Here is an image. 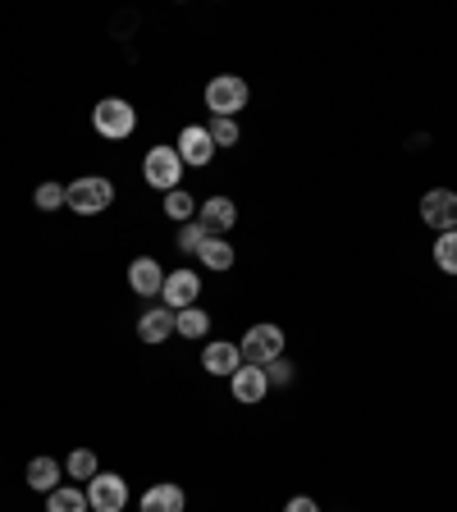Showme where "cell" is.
<instances>
[{"mask_svg":"<svg viewBox=\"0 0 457 512\" xmlns=\"http://www.w3.org/2000/svg\"><path fill=\"white\" fill-rule=\"evenodd\" d=\"M64 206L78 215H101L115 206V183L106 174H83V179L64 183Z\"/></svg>","mask_w":457,"mask_h":512,"instance_id":"obj_1","label":"cell"},{"mask_svg":"<svg viewBox=\"0 0 457 512\" xmlns=\"http://www.w3.org/2000/svg\"><path fill=\"white\" fill-rule=\"evenodd\" d=\"M92 128L110 142H124L128 133L138 128V110L128 106L124 96H106V101H96V110H92Z\"/></svg>","mask_w":457,"mask_h":512,"instance_id":"obj_2","label":"cell"},{"mask_svg":"<svg viewBox=\"0 0 457 512\" xmlns=\"http://www.w3.org/2000/svg\"><path fill=\"white\" fill-rule=\"evenodd\" d=\"M247 96H252V87H247V78L238 74H215L211 83H206V110L220 119H234L238 110L247 106Z\"/></svg>","mask_w":457,"mask_h":512,"instance_id":"obj_3","label":"cell"},{"mask_svg":"<svg viewBox=\"0 0 457 512\" xmlns=\"http://www.w3.org/2000/svg\"><path fill=\"white\" fill-rule=\"evenodd\" d=\"M238 352H243L247 366H270V362H279V357H284V330H279V325H270V320H261V325H252V330L243 334Z\"/></svg>","mask_w":457,"mask_h":512,"instance_id":"obj_4","label":"cell"},{"mask_svg":"<svg viewBox=\"0 0 457 512\" xmlns=\"http://www.w3.org/2000/svg\"><path fill=\"white\" fill-rule=\"evenodd\" d=\"M142 179H147L151 188H160V192H174V188H179V179H183L179 151H174V147H151L147 160H142Z\"/></svg>","mask_w":457,"mask_h":512,"instance_id":"obj_5","label":"cell"},{"mask_svg":"<svg viewBox=\"0 0 457 512\" xmlns=\"http://www.w3.org/2000/svg\"><path fill=\"white\" fill-rule=\"evenodd\" d=\"M87 503H92V512H124L128 480L115 476V471H96V476L87 480Z\"/></svg>","mask_w":457,"mask_h":512,"instance_id":"obj_6","label":"cell"},{"mask_svg":"<svg viewBox=\"0 0 457 512\" xmlns=\"http://www.w3.org/2000/svg\"><path fill=\"white\" fill-rule=\"evenodd\" d=\"M174 151H179V160L183 165H192V170H202V165H211L215 160V138H211V128L206 124H188L179 133V142H174Z\"/></svg>","mask_w":457,"mask_h":512,"instance_id":"obj_7","label":"cell"},{"mask_svg":"<svg viewBox=\"0 0 457 512\" xmlns=\"http://www.w3.org/2000/svg\"><path fill=\"white\" fill-rule=\"evenodd\" d=\"M421 220H426L435 234H453L457 229V192L430 188L426 197H421Z\"/></svg>","mask_w":457,"mask_h":512,"instance_id":"obj_8","label":"cell"},{"mask_svg":"<svg viewBox=\"0 0 457 512\" xmlns=\"http://www.w3.org/2000/svg\"><path fill=\"white\" fill-rule=\"evenodd\" d=\"M197 293H202V279L192 275V270H170V275H165V288H160V298H165L170 311L197 307Z\"/></svg>","mask_w":457,"mask_h":512,"instance_id":"obj_9","label":"cell"},{"mask_svg":"<svg viewBox=\"0 0 457 512\" xmlns=\"http://www.w3.org/2000/svg\"><path fill=\"white\" fill-rule=\"evenodd\" d=\"M229 389H234V398L238 403H266V394H270V380H266V366H238L234 375H229Z\"/></svg>","mask_w":457,"mask_h":512,"instance_id":"obj_10","label":"cell"},{"mask_svg":"<svg viewBox=\"0 0 457 512\" xmlns=\"http://www.w3.org/2000/svg\"><path fill=\"white\" fill-rule=\"evenodd\" d=\"M128 288H133L138 298H160V288H165V270H160L156 256H138V261L128 266Z\"/></svg>","mask_w":457,"mask_h":512,"instance_id":"obj_11","label":"cell"},{"mask_svg":"<svg viewBox=\"0 0 457 512\" xmlns=\"http://www.w3.org/2000/svg\"><path fill=\"white\" fill-rule=\"evenodd\" d=\"M197 220L206 224V234H229V229H234L238 224V206L229 202V197H206L202 206H197Z\"/></svg>","mask_w":457,"mask_h":512,"instance_id":"obj_12","label":"cell"},{"mask_svg":"<svg viewBox=\"0 0 457 512\" xmlns=\"http://www.w3.org/2000/svg\"><path fill=\"white\" fill-rule=\"evenodd\" d=\"M202 366L211 375H234L238 366H243V352H238V343H229V339H215V343H206V352H202Z\"/></svg>","mask_w":457,"mask_h":512,"instance_id":"obj_13","label":"cell"},{"mask_svg":"<svg viewBox=\"0 0 457 512\" xmlns=\"http://www.w3.org/2000/svg\"><path fill=\"white\" fill-rule=\"evenodd\" d=\"M170 334H174V311L170 307L142 311V320H138V339L142 343H165Z\"/></svg>","mask_w":457,"mask_h":512,"instance_id":"obj_14","label":"cell"},{"mask_svg":"<svg viewBox=\"0 0 457 512\" xmlns=\"http://www.w3.org/2000/svg\"><path fill=\"white\" fill-rule=\"evenodd\" d=\"M28 490H37V494H51V490H60V476H64V467L55 458H32L28 462Z\"/></svg>","mask_w":457,"mask_h":512,"instance_id":"obj_15","label":"cell"},{"mask_svg":"<svg viewBox=\"0 0 457 512\" xmlns=\"http://www.w3.org/2000/svg\"><path fill=\"white\" fill-rule=\"evenodd\" d=\"M183 508H188V494L179 485H151L142 494V512H183Z\"/></svg>","mask_w":457,"mask_h":512,"instance_id":"obj_16","label":"cell"},{"mask_svg":"<svg viewBox=\"0 0 457 512\" xmlns=\"http://www.w3.org/2000/svg\"><path fill=\"white\" fill-rule=\"evenodd\" d=\"M46 512H92L83 485H60V490L46 494Z\"/></svg>","mask_w":457,"mask_h":512,"instance_id":"obj_17","label":"cell"},{"mask_svg":"<svg viewBox=\"0 0 457 512\" xmlns=\"http://www.w3.org/2000/svg\"><path fill=\"white\" fill-rule=\"evenodd\" d=\"M197 261H202L206 270H229L234 266V247H229V238H206L202 252H197Z\"/></svg>","mask_w":457,"mask_h":512,"instance_id":"obj_18","label":"cell"},{"mask_svg":"<svg viewBox=\"0 0 457 512\" xmlns=\"http://www.w3.org/2000/svg\"><path fill=\"white\" fill-rule=\"evenodd\" d=\"M206 330H211V316H206L202 307L174 311V334H183V339H206Z\"/></svg>","mask_w":457,"mask_h":512,"instance_id":"obj_19","label":"cell"},{"mask_svg":"<svg viewBox=\"0 0 457 512\" xmlns=\"http://www.w3.org/2000/svg\"><path fill=\"white\" fill-rule=\"evenodd\" d=\"M64 471H69L74 480H92L96 471H101V462H96L92 448H74V453H69V462H64Z\"/></svg>","mask_w":457,"mask_h":512,"instance_id":"obj_20","label":"cell"},{"mask_svg":"<svg viewBox=\"0 0 457 512\" xmlns=\"http://www.w3.org/2000/svg\"><path fill=\"white\" fill-rule=\"evenodd\" d=\"M435 266L444 270V275H457V229L435 238Z\"/></svg>","mask_w":457,"mask_h":512,"instance_id":"obj_21","label":"cell"},{"mask_svg":"<svg viewBox=\"0 0 457 512\" xmlns=\"http://www.w3.org/2000/svg\"><path fill=\"white\" fill-rule=\"evenodd\" d=\"M32 202H37V211H46V215L60 211V206H64V183H51V179L37 183V192H32Z\"/></svg>","mask_w":457,"mask_h":512,"instance_id":"obj_22","label":"cell"},{"mask_svg":"<svg viewBox=\"0 0 457 512\" xmlns=\"http://www.w3.org/2000/svg\"><path fill=\"white\" fill-rule=\"evenodd\" d=\"M206 238H211V234H206V224H202V220H188V224H183V229H179V252L197 256V252H202V243H206Z\"/></svg>","mask_w":457,"mask_h":512,"instance_id":"obj_23","label":"cell"},{"mask_svg":"<svg viewBox=\"0 0 457 512\" xmlns=\"http://www.w3.org/2000/svg\"><path fill=\"white\" fill-rule=\"evenodd\" d=\"M165 215H170V220H183V224H188V220H192V192H183V188L165 192Z\"/></svg>","mask_w":457,"mask_h":512,"instance_id":"obj_24","label":"cell"},{"mask_svg":"<svg viewBox=\"0 0 457 512\" xmlns=\"http://www.w3.org/2000/svg\"><path fill=\"white\" fill-rule=\"evenodd\" d=\"M211 138H215V147H234L238 142V119H220V115H211Z\"/></svg>","mask_w":457,"mask_h":512,"instance_id":"obj_25","label":"cell"},{"mask_svg":"<svg viewBox=\"0 0 457 512\" xmlns=\"http://www.w3.org/2000/svg\"><path fill=\"white\" fill-rule=\"evenodd\" d=\"M266 380H270V389H275V384H293V362H284V357H279V362H270L266 366Z\"/></svg>","mask_w":457,"mask_h":512,"instance_id":"obj_26","label":"cell"},{"mask_svg":"<svg viewBox=\"0 0 457 512\" xmlns=\"http://www.w3.org/2000/svg\"><path fill=\"white\" fill-rule=\"evenodd\" d=\"M284 512H320V508H316V499L298 494V499H288V503H284Z\"/></svg>","mask_w":457,"mask_h":512,"instance_id":"obj_27","label":"cell"}]
</instances>
